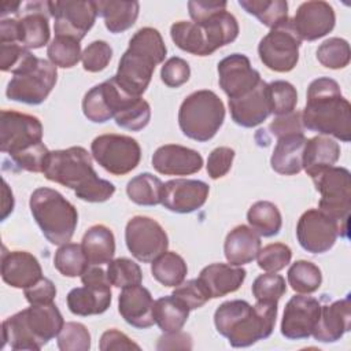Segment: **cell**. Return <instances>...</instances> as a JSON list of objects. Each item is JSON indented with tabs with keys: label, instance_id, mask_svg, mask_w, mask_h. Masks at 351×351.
<instances>
[{
	"label": "cell",
	"instance_id": "cell-3",
	"mask_svg": "<svg viewBox=\"0 0 351 351\" xmlns=\"http://www.w3.org/2000/svg\"><path fill=\"white\" fill-rule=\"evenodd\" d=\"M277 310L273 302L256 300L252 306L247 300H228L217 307L214 325L232 347H250L273 333Z\"/></svg>",
	"mask_w": 351,
	"mask_h": 351
},
{
	"label": "cell",
	"instance_id": "cell-42",
	"mask_svg": "<svg viewBox=\"0 0 351 351\" xmlns=\"http://www.w3.org/2000/svg\"><path fill=\"white\" fill-rule=\"evenodd\" d=\"M55 269L64 277H81L85 269L89 266L84 254L82 245L75 243H66L58 248L53 258Z\"/></svg>",
	"mask_w": 351,
	"mask_h": 351
},
{
	"label": "cell",
	"instance_id": "cell-25",
	"mask_svg": "<svg viewBox=\"0 0 351 351\" xmlns=\"http://www.w3.org/2000/svg\"><path fill=\"white\" fill-rule=\"evenodd\" d=\"M154 303L152 295L145 287L130 285L122 288L118 296V311L133 328L147 329L155 324Z\"/></svg>",
	"mask_w": 351,
	"mask_h": 351
},
{
	"label": "cell",
	"instance_id": "cell-60",
	"mask_svg": "<svg viewBox=\"0 0 351 351\" xmlns=\"http://www.w3.org/2000/svg\"><path fill=\"white\" fill-rule=\"evenodd\" d=\"M226 1H210V0H192L188 3V11L192 22L202 23L208 16L226 10Z\"/></svg>",
	"mask_w": 351,
	"mask_h": 351
},
{
	"label": "cell",
	"instance_id": "cell-20",
	"mask_svg": "<svg viewBox=\"0 0 351 351\" xmlns=\"http://www.w3.org/2000/svg\"><path fill=\"white\" fill-rule=\"evenodd\" d=\"M218 82L229 99L252 90L261 78L258 70L251 67L250 59L243 53H232L218 63Z\"/></svg>",
	"mask_w": 351,
	"mask_h": 351
},
{
	"label": "cell",
	"instance_id": "cell-17",
	"mask_svg": "<svg viewBox=\"0 0 351 351\" xmlns=\"http://www.w3.org/2000/svg\"><path fill=\"white\" fill-rule=\"evenodd\" d=\"M51 16L55 19V36H66L81 41L95 25L97 16L96 1L55 0L51 1Z\"/></svg>",
	"mask_w": 351,
	"mask_h": 351
},
{
	"label": "cell",
	"instance_id": "cell-52",
	"mask_svg": "<svg viewBox=\"0 0 351 351\" xmlns=\"http://www.w3.org/2000/svg\"><path fill=\"white\" fill-rule=\"evenodd\" d=\"M36 56L25 47L16 43L0 44V69L1 71H10L12 74L26 67Z\"/></svg>",
	"mask_w": 351,
	"mask_h": 351
},
{
	"label": "cell",
	"instance_id": "cell-5",
	"mask_svg": "<svg viewBox=\"0 0 351 351\" xmlns=\"http://www.w3.org/2000/svg\"><path fill=\"white\" fill-rule=\"evenodd\" d=\"M63 325L62 313L55 303L30 304L3 321L1 347L38 351L59 335Z\"/></svg>",
	"mask_w": 351,
	"mask_h": 351
},
{
	"label": "cell",
	"instance_id": "cell-9",
	"mask_svg": "<svg viewBox=\"0 0 351 351\" xmlns=\"http://www.w3.org/2000/svg\"><path fill=\"white\" fill-rule=\"evenodd\" d=\"M56 81V66L36 56L26 67L14 74L7 85L5 96L12 101L37 106L48 97Z\"/></svg>",
	"mask_w": 351,
	"mask_h": 351
},
{
	"label": "cell",
	"instance_id": "cell-32",
	"mask_svg": "<svg viewBox=\"0 0 351 351\" xmlns=\"http://www.w3.org/2000/svg\"><path fill=\"white\" fill-rule=\"evenodd\" d=\"M202 27L204 34L207 56L214 53L221 47H225L233 43L239 36V23L234 15L230 12L219 11L211 16H208L202 23H196Z\"/></svg>",
	"mask_w": 351,
	"mask_h": 351
},
{
	"label": "cell",
	"instance_id": "cell-2",
	"mask_svg": "<svg viewBox=\"0 0 351 351\" xmlns=\"http://www.w3.org/2000/svg\"><path fill=\"white\" fill-rule=\"evenodd\" d=\"M302 122L304 129L321 136H332L344 143L351 140V106L335 80L319 77L311 81Z\"/></svg>",
	"mask_w": 351,
	"mask_h": 351
},
{
	"label": "cell",
	"instance_id": "cell-18",
	"mask_svg": "<svg viewBox=\"0 0 351 351\" xmlns=\"http://www.w3.org/2000/svg\"><path fill=\"white\" fill-rule=\"evenodd\" d=\"M321 303L313 296L295 295L284 308L281 319V335L289 340L308 339L318 322Z\"/></svg>",
	"mask_w": 351,
	"mask_h": 351
},
{
	"label": "cell",
	"instance_id": "cell-50",
	"mask_svg": "<svg viewBox=\"0 0 351 351\" xmlns=\"http://www.w3.org/2000/svg\"><path fill=\"white\" fill-rule=\"evenodd\" d=\"M115 123L126 130H143L151 119V107L143 97L134 100L129 107L121 111L115 118Z\"/></svg>",
	"mask_w": 351,
	"mask_h": 351
},
{
	"label": "cell",
	"instance_id": "cell-38",
	"mask_svg": "<svg viewBox=\"0 0 351 351\" xmlns=\"http://www.w3.org/2000/svg\"><path fill=\"white\" fill-rule=\"evenodd\" d=\"M165 184L151 173L133 177L126 185L129 199L138 206H156L162 203Z\"/></svg>",
	"mask_w": 351,
	"mask_h": 351
},
{
	"label": "cell",
	"instance_id": "cell-11",
	"mask_svg": "<svg viewBox=\"0 0 351 351\" xmlns=\"http://www.w3.org/2000/svg\"><path fill=\"white\" fill-rule=\"evenodd\" d=\"M93 159L110 174L125 176L134 170L141 159L137 140L125 134H100L90 144Z\"/></svg>",
	"mask_w": 351,
	"mask_h": 351
},
{
	"label": "cell",
	"instance_id": "cell-14",
	"mask_svg": "<svg viewBox=\"0 0 351 351\" xmlns=\"http://www.w3.org/2000/svg\"><path fill=\"white\" fill-rule=\"evenodd\" d=\"M125 243L137 261L149 263L167 251L169 237L158 221L136 215L126 223Z\"/></svg>",
	"mask_w": 351,
	"mask_h": 351
},
{
	"label": "cell",
	"instance_id": "cell-19",
	"mask_svg": "<svg viewBox=\"0 0 351 351\" xmlns=\"http://www.w3.org/2000/svg\"><path fill=\"white\" fill-rule=\"evenodd\" d=\"M291 21L302 41H315L333 30L336 15L329 3L311 0L302 3Z\"/></svg>",
	"mask_w": 351,
	"mask_h": 351
},
{
	"label": "cell",
	"instance_id": "cell-26",
	"mask_svg": "<svg viewBox=\"0 0 351 351\" xmlns=\"http://www.w3.org/2000/svg\"><path fill=\"white\" fill-rule=\"evenodd\" d=\"M351 326L350 296L321 306L318 322L313 330V337L321 343H335L340 340Z\"/></svg>",
	"mask_w": 351,
	"mask_h": 351
},
{
	"label": "cell",
	"instance_id": "cell-12",
	"mask_svg": "<svg viewBox=\"0 0 351 351\" xmlns=\"http://www.w3.org/2000/svg\"><path fill=\"white\" fill-rule=\"evenodd\" d=\"M311 180L321 195L318 208L335 219L348 223L351 211V174L348 169L332 166Z\"/></svg>",
	"mask_w": 351,
	"mask_h": 351
},
{
	"label": "cell",
	"instance_id": "cell-24",
	"mask_svg": "<svg viewBox=\"0 0 351 351\" xmlns=\"http://www.w3.org/2000/svg\"><path fill=\"white\" fill-rule=\"evenodd\" d=\"M1 278L12 288L26 289L43 278V269L33 254L4 248L1 254Z\"/></svg>",
	"mask_w": 351,
	"mask_h": 351
},
{
	"label": "cell",
	"instance_id": "cell-22",
	"mask_svg": "<svg viewBox=\"0 0 351 351\" xmlns=\"http://www.w3.org/2000/svg\"><path fill=\"white\" fill-rule=\"evenodd\" d=\"M229 110L233 122L241 128H255L271 114L267 82L263 80L243 96L229 99Z\"/></svg>",
	"mask_w": 351,
	"mask_h": 351
},
{
	"label": "cell",
	"instance_id": "cell-48",
	"mask_svg": "<svg viewBox=\"0 0 351 351\" xmlns=\"http://www.w3.org/2000/svg\"><path fill=\"white\" fill-rule=\"evenodd\" d=\"M292 251L284 243H271L259 250L256 255L258 266L266 273H277L291 263Z\"/></svg>",
	"mask_w": 351,
	"mask_h": 351
},
{
	"label": "cell",
	"instance_id": "cell-4",
	"mask_svg": "<svg viewBox=\"0 0 351 351\" xmlns=\"http://www.w3.org/2000/svg\"><path fill=\"white\" fill-rule=\"evenodd\" d=\"M166 53L167 48L156 29H138L119 59L114 75L117 82L130 95L141 96L151 82L155 67L165 60Z\"/></svg>",
	"mask_w": 351,
	"mask_h": 351
},
{
	"label": "cell",
	"instance_id": "cell-61",
	"mask_svg": "<svg viewBox=\"0 0 351 351\" xmlns=\"http://www.w3.org/2000/svg\"><path fill=\"white\" fill-rule=\"evenodd\" d=\"M192 337L181 330L165 333L159 337L156 350H191Z\"/></svg>",
	"mask_w": 351,
	"mask_h": 351
},
{
	"label": "cell",
	"instance_id": "cell-6",
	"mask_svg": "<svg viewBox=\"0 0 351 351\" xmlns=\"http://www.w3.org/2000/svg\"><path fill=\"white\" fill-rule=\"evenodd\" d=\"M30 213L44 237L53 245L69 243L78 225L77 208L58 191L40 186L29 200Z\"/></svg>",
	"mask_w": 351,
	"mask_h": 351
},
{
	"label": "cell",
	"instance_id": "cell-30",
	"mask_svg": "<svg viewBox=\"0 0 351 351\" xmlns=\"http://www.w3.org/2000/svg\"><path fill=\"white\" fill-rule=\"evenodd\" d=\"M70 313L80 317L97 315L107 311L111 304V287H78L73 288L66 298Z\"/></svg>",
	"mask_w": 351,
	"mask_h": 351
},
{
	"label": "cell",
	"instance_id": "cell-23",
	"mask_svg": "<svg viewBox=\"0 0 351 351\" xmlns=\"http://www.w3.org/2000/svg\"><path fill=\"white\" fill-rule=\"evenodd\" d=\"M152 167L165 176H191L202 170L203 156L188 147L166 144L152 155Z\"/></svg>",
	"mask_w": 351,
	"mask_h": 351
},
{
	"label": "cell",
	"instance_id": "cell-53",
	"mask_svg": "<svg viewBox=\"0 0 351 351\" xmlns=\"http://www.w3.org/2000/svg\"><path fill=\"white\" fill-rule=\"evenodd\" d=\"M112 58V48L103 40L92 41L82 52L81 60L84 70L89 73H99L104 70Z\"/></svg>",
	"mask_w": 351,
	"mask_h": 351
},
{
	"label": "cell",
	"instance_id": "cell-13",
	"mask_svg": "<svg viewBox=\"0 0 351 351\" xmlns=\"http://www.w3.org/2000/svg\"><path fill=\"white\" fill-rule=\"evenodd\" d=\"M302 40L296 34L292 21L288 18L259 41L258 55L261 62L277 73H288L295 69L299 60Z\"/></svg>",
	"mask_w": 351,
	"mask_h": 351
},
{
	"label": "cell",
	"instance_id": "cell-36",
	"mask_svg": "<svg viewBox=\"0 0 351 351\" xmlns=\"http://www.w3.org/2000/svg\"><path fill=\"white\" fill-rule=\"evenodd\" d=\"M250 228L263 237H273L280 233L282 218L278 207L267 200L254 203L247 213Z\"/></svg>",
	"mask_w": 351,
	"mask_h": 351
},
{
	"label": "cell",
	"instance_id": "cell-8",
	"mask_svg": "<svg viewBox=\"0 0 351 351\" xmlns=\"http://www.w3.org/2000/svg\"><path fill=\"white\" fill-rule=\"evenodd\" d=\"M51 1L22 3L18 15L0 21V44L16 43L27 49H38L49 41Z\"/></svg>",
	"mask_w": 351,
	"mask_h": 351
},
{
	"label": "cell",
	"instance_id": "cell-1",
	"mask_svg": "<svg viewBox=\"0 0 351 351\" xmlns=\"http://www.w3.org/2000/svg\"><path fill=\"white\" fill-rule=\"evenodd\" d=\"M43 174L47 180L73 189L78 199L89 203L107 202L115 192L112 182L97 176L90 154L84 147L51 151Z\"/></svg>",
	"mask_w": 351,
	"mask_h": 351
},
{
	"label": "cell",
	"instance_id": "cell-63",
	"mask_svg": "<svg viewBox=\"0 0 351 351\" xmlns=\"http://www.w3.org/2000/svg\"><path fill=\"white\" fill-rule=\"evenodd\" d=\"M3 213H1V221H4L14 210V196L10 191L5 181H3Z\"/></svg>",
	"mask_w": 351,
	"mask_h": 351
},
{
	"label": "cell",
	"instance_id": "cell-62",
	"mask_svg": "<svg viewBox=\"0 0 351 351\" xmlns=\"http://www.w3.org/2000/svg\"><path fill=\"white\" fill-rule=\"evenodd\" d=\"M81 282L82 285H89V287H111V282L107 277V271H104L100 266L89 265L85 271L81 274Z\"/></svg>",
	"mask_w": 351,
	"mask_h": 351
},
{
	"label": "cell",
	"instance_id": "cell-43",
	"mask_svg": "<svg viewBox=\"0 0 351 351\" xmlns=\"http://www.w3.org/2000/svg\"><path fill=\"white\" fill-rule=\"evenodd\" d=\"M47 55L49 62L56 67L71 69L81 60V44L78 40L71 37L55 36L48 45Z\"/></svg>",
	"mask_w": 351,
	"mask_h": 351
},
{
	"label": "cell",
	"instance_id": "cell-29",
	"mask_svg": "<svg viewBox=\"0 0 351 351\" xmlns=\"http://www.w3.org/2000/svg\"><path fill=\"white\" fill-rule=\"evenodd\" d=\"M307 138L304 134H289L277 138L270 158L271 169L282 176H295L303 170V151Z\"/></svg>",
	"mask_w": 351,
	"mask_h": 351
},
{
	"label": "cell",
	"instance_id": "cell-41",
	"mask_svg": "<svg viewBox=\"0 0 351 351\" xmlns=\"http://www.w3.org/2000/svg\"><path fill=\"white\" fill-rule=\"evenodd\" d=\"M288 284L298 293H313L322 284L321 269L310 261H296L291 265L287 273Z\"/></svg>",
	"mask_w": 351,
	"mask_h": 351
},
{
	"label": "cell",
	"instance_id": "cell-51",
	"mask_svg": "<svg viewBox=\"0 0 351 351\" xmlns=\"http://www.w3.org/2000/svg\"><path fill=\"white\" fill-rule=\"evenodd\" d=\"M60 351H88L90 348V333L81 322H66L58 335Z\"/></svg>",
	"mask_w": 351,
	"mask_h": 351
},
{
	"label": "cell",
	"instance_id": "cell-49",
	"mask_svg": "<svg viewBox=\"0 0 351 351\" xmlns=\"http://www.w3.org/2000/svg\"><path fill=\"white\" fill-rule=\"evenodd\" d=\"M49 149L45 147V144L37 143L34 145H30L14 155H10L12 165L18 170H25L30 173H43L49 156Z\"/></svg>",
	"mask_w": 351,
	"mask_h": 351
},
{
	"label": "cell",
	"instance_id": "cell-44",
	"mask_svg": "<svg viewBox=\"0 0 351 351\" xmlns=\"http://www.w3.org/2000/svg\"><path fill=\"white\" fill-rule=\"evenodd\" d=\"M318 62L328 69H344L351 59L350 44L340 37H330L325 40L317 49Z\"/></svg>",
	"mask_w": 351,
	"mask_h": 351
},
{
	"label": "cell",
	"instance_id": "cell-31",
	"mask_svg": "<svg viewBox=\"0 0 351 351\" xmlns=\"http://www.w3.org/2000/svg\"><path fill=\"white\" fill-rule=\"evenodd\" d=\"M340 158V145L328 136L307 138L303 151V170L311 178L322 170L335 166Z\"/></svg>",
	"mask_w": 351,
	"mask_h": 351
},
{
	"label": "cell",
	"instance_id": "cell-28",
	"mask_svg": "<svg viewBox=\"0 0 351 351\" xmlns=\"http://www.w3.org/2000/svg\"><path fill=\"white\" fill-rule=\"evenodd\" d=\"M261 247L262 243L258 233L247 225H237L225 239L223 254L230 265L243 266L256 259Z\"/></svg>",
	"mask_w": 351,
	"mask_h": 351
},
{
	"label": "cell",
	"instance_id": "cell-16",
	"mask_svg": "<svg viewBox=\"0 0 351 351\" xmlns=\"http://www.w3.org/2000/svg\"><path fill=\"white\" fill-rule=\"evenodd\" d=\"M43 125L34 115L3 110L0 118V151L14 155L30 145L41 143Z\"/></svg>",
	"mask_w": 351,
	"mask_h": 351
},
{
	"label": "cell",
	"instance_id": "cell-7",
	"mask_svg": "<svg viewBox=\"0 0 351 351\" xmlns=\"http://www.w3.org/2000/svg\"><path fill=\"white\" fill-rule=\"evenodd\" d=\"M225 121V106L208 89L188 95L178 110V126L184 136L199 143L211 140Z\"/></svg>",
	"mask_w": 351,
	"mask_h": 351
},
{
	"label": "cell",
	"instance_id": "cell-46",
	"mask_svg": "<svg viewBox=\"0 0 351 351\" xmlns=\"http://www.w3.org/2000/svg\"><path fill=\"white\" fill-rule=\"evenodd\" d=\"M267 88L271 114L278 117L295 111V107L298 104V92L291 82L277 80L267 84Z\"/></svg>",
	"mask_w": 351,
	"mask_h": 351
},
{
	"label": "cell",
	"instance_id": "cell-33",
	"mask_svg": "<svg viewBox=\"0 0 351 351\" xmlns=\"http://www.w3.org/2000/svg\"><path fill=\"white\" fill-rule=\"evenodd\" d=\"M89 265L101 266L110 263L115 254V237L106 225L90 226L81 241Z\"/></svg>",
	"mask_w": 351,
	"mask_h": 351
},
{
	"label": "cell",
	"instance_id": "cell-56",
	"mask_svg": "<svg viewBox=\"0 0 351 351\" xmlns=\"http://www.w3.org/2000/svg\"><path fill=\"white\" fill-rule=\"evenodd\" d=\"M234 159V149L230 147H218L213 149L207 158V174L213 180L222 178L232 167Z\"/></svg>",
	"mask_w": 351,
	"mask_h": 351
},
{
	"label": "cell",
	"instance_id": "cell-54",
	"mask_svg": "<svg viewBox=\"0 0 351 351\" xmlns=\"http://www.w3.org/2000/svg\"><path fill=\"white\" fill-rule=\"evenodd\" d=\"M171 295L180 299L189 310L200 308L211 299L207 289L203 287V284L197 278L188 280L174 287V291Z\"/></svg>",
	"mask_w": 351,
	"mask_h": 351
},
{
	"label": "cell",
	"instance_id": "cell-34",
	"mask_svg": "<svg viewBox=\"0 0 351 351\" xmlns=\"http://www.w3.org/2000/svg\"><path fill=\"white\" fill-rule=\"evenodd\" d=\"M96 8L97 15L104 19L107 30L112 34H118L130 29L136 23L140 4L138 1L106 0L96 1Z\"/></svg>",
	"mask_w": 351,
	"mask_h": 351
},
{
	"label": "cell",
	"instance_id": "cell-37",
	"mask_svg": "<svg viewBox=\"0 0 351 351\" xmlns=\"http://www.w3.org/2000/svg\"><path fill=\"white\" fill-rule=\"evenodd\" d=\"M152 277L165 287H177L184 282L188 274V266L181 255L166 251L151 265Z\"/></svg>",
	"mask_w": 351,
	"mask_h": 351
},
{
	"label": "cell",
	"instance_id": "cell-35",
	"mask_svg": "<svg viewBox=\"0 0 351 351\" xmlns=\"http://www.w3.org/2000/svg\"><path fill=\"white\" fill-rule=\"evenodd\" d=\"M189 308L176 296H163L154 303V319L165 333L181 330L189 317Z\"/></svg>",
	"mask_w": 351,
	"mask_h": 351
},
{
	"label": "cell",
	"instance_id": "cell-40",
	"mask_svg": "<svg viewBox=\"0 0 351 351\" xmlns=\"http://www.w3.org/2000/svg\"><path fill=\"white\" fill-rule=\"evenodd\" d=\"M170 36L180 49L196 56H207L204 34L202 27L195 22L178 21L173 23L170 27Z\"/></svg>",
	"mask_w": 351,
	"mask_h": 351
},
{
	"label": "cell",
	"instance_id": "cell-45",
	"mask_svg": "<svg viewBox=\"0 0 351 351\" xmlns=\"http://www.w3.org/2000/svg\"><path fill=\"white\" fill-rule=\"evenodd\" d=\"M106 271L111 285L117 288L137 285L143 281V273L140 266L129 258L112 259L108 263Z\"/></svg>",
	"mask_w": 351,
	"mask_h": 351
},
{
	"label": "cell",
	"instance_id": "cell-59",
	"mask_svg": "<svg viewBox=\"0 0 351 351\" xmlns=\"http://www.w3.org/2000/svg\"><path fill=\"white\" fill-rule=\"evenodd\" d=\"M99 348L101 351H112V350H140V346L134 343L130 337H128L123 332L118 329L106 330L99 343Z\"/></svg>",
	"mask_w": 351,
	"mask_h": 351
},
{
	"label": "cell",
	"instance_id": "cell-15",
	"mask_svg": "<svg viewBox=\"0 0 351 351\" xmlns=\"http://www.w3.org/2000/svg\"><path fill=\"white\" fill-rule=\"evenodd\" d=\"M138 97L141 96L130 95L117 82L115 77H111L85 93L82 99V112L88 121L104 123L115 118Z\"/></svg>",
	"mask_w": 351,
	"mask_h": 351
},
{
	"label": "cell",
	"instance_id": "cell-21",
	"mask_svg": "<svg viewBox=\"0 0 351 351\" xmlns=\"http://www.w3.org/2000/svg\"><path fill=\"white\" fill-rule=\"evenodd\" d=\"M210 186L200 180L176 178L165 182L162 206L171 213L189 214L204 206Z\"/></svg>",
	"mask_w": 351,
	"mask_h": 351
},
{
	"label": "cell",
	"instance_id": "cell-57",
	"mask_svg": "<svg viewBox=\"0 0 351 351\" xmlns=\"http://www.w3.org/2000/svg\"><path fill=\"white\" fill-rule=\"evenodd\" d=\"M269 130L277 138L289 134H303L304 126L302 122V111H292L285 115H278L269 125Z\"/></svg>",
	"mask_w": 351,
	"mask_h": 351
},
{
	"label": "cell",
	"instance_id": "cell-55",
	"mask_svg": "<svg viewBox=\"0 0 351 351\" xmlns=\"http://www.w3.org/2000/svg\"><path fill=\"white\" fill-rule=\"evenodd\" d=\"M191 77V67L186 60L178 56L167 59L160 69V80L169 88H180Z\"/></svg>",
	"mask_w": 351,
	"mask_h": 351
},
{
	"label": "cell",
	"instance_id": "cell-27",
	"mask_svg": "<svg viewBox=\"0 0 351 351\" xmlns=\"http://www.w3.org/2000/svg\"><path fill=\"white\" fill-rule=\"evenodd\" d=\"M247 271L230 263H211L202 269L197 280L207 289L211 299L222 298L237 291L244 282Z\"/></svg>",
	"mask_w": 351,
	"mask_h": 351
},
{
	"label": "cell",
	"instance_id": "cell-10",
	"mask_svg": "<svg viewBox=\"0 0 351 351\" xmlns=\"http://www.w3.org/2000/svg\"><path fill=\"white\" fill-rule=\"evenodd\" d=\"M348 223L340 222L319 208L304 211L296 225V239L310 254L328 252L339 237H347Z\"/></svg>",
	"mask_w": 351,
	"mask_h": 351
},
{
	"label": "cell",
	"instance_id": "cell-39",
	"mask_svg": "<svg viewBox=\"0 0 351 351\" xmlns=\"http://www.w3.org/2000/svg\"><path fill=\"white\" fill-rule=\"evenodd\" d=\"M239 4L270 29L288 19V3L285 0H240Z\"/></svg>",
	"mask_w": 351,
	"mask_h": 351
},
{
	"label": "cell",
	"instance_id": "cell-47",
	"mask_svg": "<svg viewBox=\"0 0 351 351\" xmlns=\"http://www.w3.org/2000/svg\"><path fill=\"white\" fill-rule=\"evenodd\" d=\"M251 291L255 300L278 303V300L287 292V284L282 276L276 273H265L259 274L254 280Z\"/></svg>",
	"mask_w": 351,
	"mask_h": 351
},
{
	"label": "cell",
	"instance_id": "cell-58",
	"mask_svg": "<svg viewBox=\"0 0 351 351\" xmlns=\"http://www.w3.org/2000/svg\"><path fill=\"white\" fill-rule=\"evenodd\" d=\"M23 293L30 304H48L53 303L56 296V287L49 278L43 277L32 287L23 289Z\"/></svg>",
	"mask_w": 351,
	"mask_h": 351
}]
</instances>
